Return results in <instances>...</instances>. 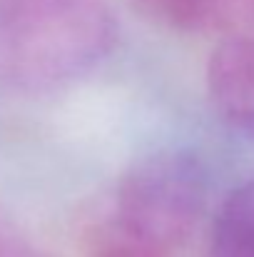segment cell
Wrapping results in <instances>:
<instances>
[{"label":"cell","instance_id":"obj_1","mask_svg":"<svg viewBox=\"0 0 254 257\" xmlns=\"http://www.w3.org/2000/svg\"><path fill=\"white\" fill-rule=\"evenodd\" d=\"M107 0H0V80L25 92L92 73L117 43Z\"/></svg>","mask_w":254,"mask_h":257},{"label":"cell","instance_id":"obj_2","mask_svg":"<svg viewBox=\"0 0 254 257\" xmlns=\"http://www.w3.org/2000/svg\"><path fill=\"white\" fill-rule=\"evenodd\" d=\"M207 190V172L192 153L157 150L135 160L115 195L120 237L167 255L197 230Z\"/></svg>","mask_w":254,"mask_h":257},{"label":"cell","instance_id":"obj_3","mask_svg":"<svg viewBox=\"0 0 254 257\" xmlns=\"http://www.w3.org/2000/svg\"><path fill=\"white\" fill-rule=\"evenodd\" d=\"M207 90L219 120L254 140V35L224 38L207 65Z\"/></svg>","mask_w":254,"mask_h":257},{"label":"cell","instance_id":"obj_4","mask_svg":"<svg viewBox=\"0 0 254 257\" xmlns=\"http://www.w3.org/2000/svg\"><path fill=\"white\" fill-rule=\"evenodd\" d=\"M157 23L184 33L234 30L254 20V0H135Z\"/></svg>","mask_w":254,"mask_h":257},{"label":"cell","instance_id":"obj_5","mask_svg":"<svg viewBox=\"0 0 254 257\" xmlns=\"http://www.w3.org/2000/svg\"><path fill=\"white\" fill-rule=\"evenodd\" d=\"M212 257H254V180L242 182L222 202L212 230Z\"/></svg>","mask_w":254,"mask_h":257},{"label":"cell","instance_id":"obj_6","mask_svg":"<svg viewBox=\"0 0 254 257\" xmlns=\"http://www.w3.org/2000/svg\"><path fill=\"white\" fill-rule=\"evenodd\" d=\"M0 257H50L38 245H33L28 237L18 235L10 227L0 225Z\"/></svg>","mask_w":254,"mask_h":257},{"label":"cell","instance_id":"obj_7","mask_svg":"<svg viewBox=\"0 0 254 257\" xmlns=\"http://www.w3.org/2000/svg\"><path fill=\"white\" fill-rule=\"evenodd\" d=\"M92 257H167L165 252H157V250H150V247H142L137 242H130L125 237H115L112 242H107L105 247L97 250V255Z\"/></svg>","mask_w":254,"mask_h":257}]
</instances>
